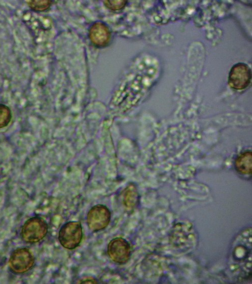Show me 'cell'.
<instances>
[{
    "mask_svg": "<svg viewBox=\"0 0 252 284\" xmlns=\"http://www.w3.org/2000/svg\"><path fill=\"white\" fill-rule=\"evenodd\" d=\"M83 238L81 223L78 221H70L64 224L58 232V239L65 248L73 250L78 247Z\"/></svg>",
    "mask_w": 252,
    "mask_h": 284,
    "instance_id": "cell-1",
    "label": "cell"
},
{
    "mask_svg": "<svg viewBox=\"0 0 252 284\" xmlns=\"http://www.w3.org/2000/svg\"><path fill=\"white\" fill-rule=\"evenodd\" d=\"M48 232V225L46 221L39 216L28 219L23 224L21 230L23 239L28 243H36L42 240Z\"/></svg>",
    "mask_w": 252,
    "mask_h": 284,
    "instance_id": "cell-2",
    "label": "cell"
},
{
    "mask_svg": "<svg viewBox=\"0 0 252 284\" xmlns=\"http://www.w3.org/2000/svg\"><path fill=\"white\" fill-rule=\"evenodd\" d=\"M107 252L112 261L122 265L127 263L130 260L132 249L130 244L125 239L121 237H116L109 242Z\"/></svg>",
    "mask_w": 252,
    "mask_h": 284,
    "instance_id": "cell-3",
    "label": "cell"
},
{
    "mask_svg": "<svg viewBox=\"0 0 252 284\" xmlns=\"http://www.w3.org/2000/svg\"><path fill=\"white\" fill-rule=\"evenodd\" d=\"M111 212L108 207L102 204L93 206L87 215L88 228L92 232H98L105 229L109 223Z\"/></svg>",
    "mask_w": 252,
    "mask_h": 284,
    "instance_id": "cell-4",
    "label": "cell"
},
{
    "mask_svg": "<svg viewBox=\"0 0 252 284\" xmlns=\"http://www.w3.org/2000/svg\"><path fill=\"white\" fill-rule=\"evenodd\" d=\"M35 258L29 249L18 248L11 254L9 264L10 269L15 273H23L29 270L33 266Z\"/></svg>",
    "mask_w": 252,
    "mask_h": 284,
    "instance_id": "cell-5",
    "label": "cell"
},
{
    "mask_svg": "<svg viewBox=\"0 0 252 284\" xmlns=\"http://www.w3.org/2000/svg\"><path fill=\"white\" fill-rule=\"evenodd\" d=\"M251 77V70L249 66L243 63H238L231 68L228 83L234 89L242 90L249 85Z\"/></svg>",
    "mask_w": 252,
    "mask_h": 284,
    "instance_id": "cell-6",
    "label": "cell"
},
{
    "mask_svg": "<svg viewBox=\"0 0 252 284\" xmlns=\"http://www.w3.org/2000/svg\"><path fill=\"white\" fill-rule=\"evenodd\" d=\"M111 34L106 25L100 22L94 23L89 30V37L92 43L98 47H103L109 42Z\"/></svg>",
    "mask_w": 252,
    "mask_h": 284,
    "instance_id": "cell-7",
    "label": "cell"
},
{
    "mask_svg": "<svg viewBox=\"0 0 252 284\" xmlns=\"http://www.w3.org/2000/svg\"><path fill=\"white\" fill-rule=\"evenodd\" d=\"M252 153L250 150L239 154L235 159L234 166L236 171L243 176L251 174Z\"/></svg>",
    "mask_w": 252,
    "mask_h": 284,
    "instance_id": "cell-8",
    "label": "cell"
},
{
    "mask_svg": "<svg viewBox=\"0 0 252 284\" xmlns=\"http://www.w3.org/2000/svg\"><path fill=\"white\" fill-rule=\"evenodd\" d=\"M138 201V194L136 191L129 190L124 195L122 204L125 210L128 213L132 212L136 208Z\"/></svg>",
    "mask_w": 252,
    "mask_h": 284,
    "instance_id": "cell-9",
    "label": "cell"
},
{
    "mask_svg": "<svg viewBox=\"0 0 252 284\" xmlns=\"http://www.w3.org/2000/svg\"><path fill=\"white\" fill-rule=\"evenodd\" d=\"M26 2L32 10L37 12H43L48 10L52 4V1L50 0L26 1Z\"/></svg>",
    "mask_w": 252,
    "mask_h": 284,
    "instance_id": "cell-10",
    "label": "cell"
},
{
    "mask_svg": "<svg viewBox=\"0 0 252 284\" xmlns=\"http://www.w3.org/2000/svg\"><path fill=\"white\" fill-rule=\"evenodd\" d=\"M12 117L10 108L7 105L0 103V129L7 126Z\"/></svg>",
    "mask_w": 252,
    "mask_h": 284,
    "instance_id": "cell-11",
    "label": "cell"
},
{
    "mask_svg": "<svg viewBox=\"0 0 252 284\" xmlns=\"http://www.w3.org/2000/svg\"><path fill=\"white\" fill-rule=\"evenodd\" d=\"M103 3L108 9L116 11L123 8L127 3V1H104Z\"/></svg>",
    "mask_w": 252,
    "mask_h": 284,
    "instance_id": "cell-12",
    "label": "cell"
},
{
    "mask_svg": "<svg viewBox=\"0 0 252 284\" xmlns=\"http://www.w3.org/2000/svg\"><path fill=\"white\" fill-rule=\"evenodd\" d=\"M79 282L80 283H97L98 281L94 279L93 278H86L85 280L80 281Z\"/></svg>",
    "mask_w": 252,
    "mask_h": 284,
    "instance_id": "cell-13",
    "label": "cell"
}]
</instances>
